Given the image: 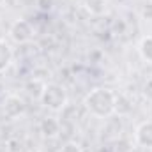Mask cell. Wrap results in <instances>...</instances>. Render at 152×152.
<instances>
[{"instance_id":"cell-1","label":"cell","mask_w":152,"mask_h":152,"mask_svg":"<svg viewBox=\"0 0 152 152\" xmlns=\"http://www.w3.org/2000/svg\"><path fill=\"white\" fill-rule=\"evenodd\" d=\"M115 94L112 88L106 87H96L92 90H88L83 97V106L92 117L97 118H108L110 115H113L115 110Z\"/></svg>"},{"instance_id":"cell-2","label":"cell","mask_w":152,"mask_h":152,"mask_svg":"<svg viewBox=\"0 0 152 152\" xmlns=\"http://www.w3.org/2000/svg\"><path fill=\"white\" fill-rule=\"evenodd\" d=\"M46 108L53 110V112H60L67 106L69 103V96H67V90L60 85V83H46L44 85V90H42V96L39 99Z\"/></svg>"},{"instance_id":"cell-3","label":"cell","mask_w":152,"mask_h":152,"mask_svg":"<svg viewBox=\"0 0 152 152\" xmlns=\"http://www.w3.org/2000/svg\"><path fill=\"white\" fill-rule=\"evenodd\" d=\"M9 37L16 44H27L34 37V27L28 20H16L9 27Z\"/></svg>"},{"instance_id":"cell-4","label":"cell","mask_w":152,"mask_h":152,"mask_svg":"<svg viewBox=\"0 0 152 152\" xmlns=\"http://www.w3.org/2000/svg\"><path fill=\"white\" fill-rule=\"evenodd\" d=\"M25 112H27V104L18 94H7L5 96V99L2 103V113L5 115V118L14 120V118L21 117Z\"/></svg>"},{"instance_id":"cell-5","label":"cell","mask_w":152,"mask_h":152,"mask_svg":"<svg viewBox=\"0 0 152 152\" xmlns=\"http://www.w3.org/2000/svg\"><path fill=\"white\" fill-rule=\"evenodd\" d=\"M134 142L143 149H152V120H143L136 126Z\"/></svg>"},{"instance_id":"cell-6","label":"cell","mask_w":152,"mask_h":152,"mask_svg":"<svg viewBox=\"0 0 152 152\" xmlns=\"http://www.w3.org/2000/svg\"><path fill=\"white\" fill-rule=\"evenodd\" d=\"M39 133L48 138V140H55L60 134V120H57L55 117H46L39 122Z\"/></svg>"},{"instance_id":"cell-7","label":"cell","mask_w":152,"mask_h":152,"mask_svg":"<svg viewBox=\"0 0 152 152\" xmlns=\"http://www.w3.org/2000/svg\"><path fill=\"white\" fill-rule=\"evenodd\" d=\"M133 101L126 96V94H117V97H115V110L113 113L118 117V118H122V117H127V115H131L133 112Z\"/></svg>"},{"instance_id":"cell-8","label":"cell","mask_w":152,"mask_h":152,"mask_svg":"<svg viewBox=\"0 0 152 152\" xmlns=\"http://www.w3.org/2000/svg\"><path fill=\"white\" fill-rule=\"evenodd\" d=\"M46 83H48V81H42V80H39V78H34V76H32V78L25 83V90H27V94H28L30 97H34V99H41Z\"/></svg>"},{"instance_id":"cell-9","label":"cell","mask_w":152,"mask_h":152,"mask_svg":"<svg viewBox=\"0 0 152 152\" xmlns=\"http://www.w3.org/2000/svg\"><path fill=\"white\" fill-rule=\"evenodd\" d=\"M11 62H12V50L4 39H0V75L7 71Z\"/></svg>"},{"instance_id":"cell-10","label":"cell","mask_w":152,"mask_h":152,"mask_svg":"<svg viewBox=\"0 0 152 152\" xmlns=\"http://www.w3.org/2000/svg\"><path fill=\"white\" fill-rule=\"evenodd\" d=\"M138 53L143 62L152 64V36H143L138 42Z\"/></svg>"},{"instance_id":"cell-11","label":"cell","mask_w":152,"mask_h":152,"mask_svg":"<svg viewBox=\"0 0 152 152\" xmlns=\"http://www.w3.org/2000/svg\"><path fill=\"white\" fill-rule=\"evenodd\" d=\"M85 9L94 16H103L106 12V0H85Z\"/></svg>"},{"instance_id":"cell-12","label":"cell","mask_w":152,"mask_h":152,"mask_svg":"<svg viewBox=\"0 0 152 152\" xmlns=\"http://www.w3.org/2000/svg\"><path fill=\"white\" fill-rule=\"evenodd\" d=\"M5 147H7V152H23V142L16 136H11L5 142Z\"/></svg>"},{"instance_id":"cell-13","label":"cell","mask_w":152,"mask_h":152,"mask_svg":"<svg viewBox=\"0 0 152 152\" xmlns=\"http://www.w3.org/2000/svg\"><path fill=\"white\" fill-rule=\"evenodd\" d=\"M60 152H83V149H81V145L78 142H66L62 145Z\"/></svg>"},{"instance_id":"cell-14","label":"cell","mask_w":152,"mask_h":152,"mask_svg":"<svg viewBox=\"0 0 152 152\" xmlns=\"http://www.w3.org/2000/svg\"><path fill=\"white\" fill-rule=\"evenodd\" d=\"M36 7L41 12H50L53 9V0H36Z\"/></svg>"},{"instance_id":"cell-15","label":"cell","mask_w":152,"mask_h":152,"mask_svg":"<svg viewBox=\"0 0 152 152\" xmlns=\"http://www.w3.org/2000/svg\"><path fill=\"white\" fill-rule=\"evenodd\" d=\"M142 92H143V97H145L147 101H151V103H152V78H149V80L143 83Z\"/></svg>"},{"instance_id":"cell-16","label":"cell","mask_w":152,"mask_h":152,"mask_svg":"<svg viewBox=\"0 0 152 152\" xmlns=\"http://www.w3.org/2000/svg\"><path fill=\"white\" fill-rule=\"evenodd\" d=\"M142 16H143L145 20H152V4L143 5V9H142Z\"/></svg>"},{"instance_id":"cell-17","label":"cell","mask_w":152,"mask_h":152,"mask_svg":"<svg viewBox=\"0 0 152 152\" xmlns=\"http://www.w3.org/2000/svg\"><path fill=\"white\" fill-rule=\"evenodd\" d=\"M5 2H7V0H0V5H4V4H5Z\"/></svg>"}]
</instances>
